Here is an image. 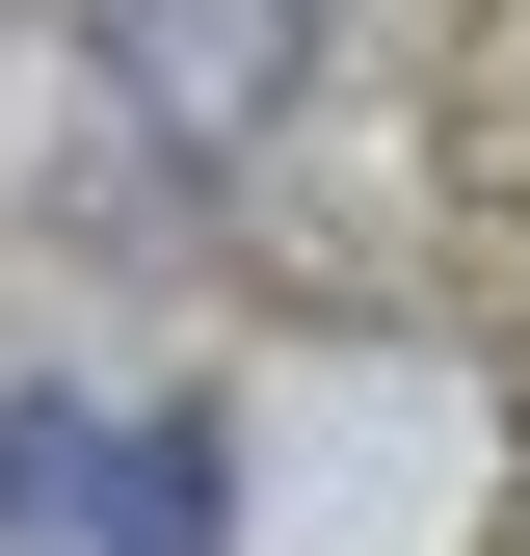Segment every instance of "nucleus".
I'll list each match as a JSON object with an SVG mask.
<instances>
[{
	"instance_id": "obj_2",
	"label": "nucleus",
	"mask_w": 530,
	"mask_h": 556,
	"mask_svg": "<svg viewBox=\"0 0 530 556\" xmlns=\"http://www.w3.org/2000/svg\"><path fill=\"white\" fill-rule=\"evenodd\" d=\"M106 80L160 106V160H239L292 106V0H106Z\"/></svg>"
},
{
	"instance_id": "obj_3",
	"label": "nucleus",
	"mask_w": 530,
	"mask_h": 556,
	"mask_svg": "<svg viewBox=\"0 0 530 556\" xmlns=\"http://www.w3.org/2000/svg\"><path fill=\"white\" fill-rule=\"evenodd\" d=\"M478 239L530 265V0H478Z\"/></svg>"
},
{
	"instance_id": "obj_1",
	"label": "nucleus",
	"mask_w": 530,
	"mask_h": 556,
	"mask_svg": "<svg viewBox=\"0 0 530 556\" xmlns=\"http://www.w3.org/2000/svg\"><path fill=\"white\" fill-rule=\"evenodd\" d=\"M0 530L27 556H213V451L186 425H80V397H0Z\"/></svg>"
}]
</instances>
